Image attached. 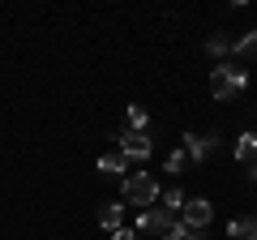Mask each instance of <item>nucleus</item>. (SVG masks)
I'll return each instance as SVG.
<instances>
[{
	"label": "nucleus",
	"instance_id": "f257e3e1",
	"mask_svg": "<svg viewBox=\"0 0 257 240\" xmlns=\"http://www.w3.org/2000/svg\"><path fill=\"white\" fill-rule=\"evenodd\" d=\"M244 86H248V73H244V69H236V65H214V73H210V94H214V103L240 94Z\"/></svg>",
	"mask_w": 257,
	"mask_h": 240
},
{
	"label": "nucleus",
	"instance_id": "f03ea898",
	"mask_svg": "<svg viewBox=\"0 0 257 240\" xmlns=\"http://www.w3.org/2000/svg\"><path fill=\"white\" fill-rule=\"evenodd\" d=\"M155 197H159V180L150 172H133V176H124V202L128 206H155Z\"/></svg>",
	"mask_w": 257,
	"mask_h": 240
},
{
	"label": "nucleus",
	"instance_id": "7ed1b4c3",
	"mask_svg": "<svg viewBox=\"0 0 257 240\" xmlns=\"http://www.w3.org/2000/svg\"><path fill=\"white\" fill-rule=\"evenodd\" d=\"M214 146H219V133H184V159L189 163H206Z\"/></svg>",
	"mask_w": 257,
	"mask_h": 240
},
{
	"label": "nucleus",
	"instance_id": "20e7f679",
	"mask_svg": "<svg viewBox=\"0 0 257 240\" xmlns=\"http://www.w3.org/2000/svg\"><path fill=\"white\" fill-rule=\"evenodd\" d=\"M210 219H214V206L206 202V197H189L184 210H180V223H184V227H193V231H202Z\"/></svg>",
	"mask_w": 257,
	"mask_h": 240
},
{
	"label": "nucleus",
	"instance_id": "39448f33",
	"mask_svg": "<svg viewBox=\"0 0 257 240\" xmlns=\"http://www.w3.org/2000/svg\"><path fill=\"white\" fill-rule=\"evenodd\" d=\"M172 223H176V214L167 210V206H150V210L138 214V231H159V236H163Z\"/></svg>",
	"mask_w": 257,
	"mask_h": 240
},
{
	"label": "nucleus",
	"instance_id": "423d86ee",
	"mask_svg": "<svg viewBox=\"0 0 257 240\" xmlns=\"http://www.w3.org/2000/svg\"><path fill=\"white\" fill-rule=\"evenodd\" d=\"M150 146H155V142H150L146 133H133V129L120 133V155L124 159H150Z\"/></svg>",
	"mask_w": 257,
	"mask_h": 240
},
{
	"label": "nucleus",
	"instance_id": "0eeeda50",
	"mask_svg": "<svg viewBox=\"0 0 257 240\" xmlns=\"http://www.w3.org/2000/svg\"><path fill=\"white\" fill-rule=\"evenodd\" d=\"M236 159L244 167H257V133H244V138L236 142Z\"/></svg>",
	"mask_w": 257,
	"mask_h": 240
},
{
	"label": "nucleus",
	"instance_id": "6e6552de",
	"mask_svg": "<svg viewBox=\"0 0 257 240\" xmlns=\"http://www.w3.org/2000/svg\"><path fill=\"white\" fill-rule=\"evenodd\" d=\"M227 236L231 240H257V214H253V219H231L227 223Z\"/></svg>",
	"mask_w": 257,
	"mask_h": 240
},
{
	"label": "nucleus",
	"instance_id": "1a4fd4ad",
	"mask_svg": "<svg viewBox=\"0 0 257 240\" xmlns=\"http://www.w3.org/2000/svg\"><path fill=\"white\" fill-rule=\"evenodd\" d=\"M99 172L103 176H124V155H103L99 159Z\"/></svg>",
	"mask_w": 257,
	"mask_h": 240
},
{
	"label": "nucleus",
	"instance_id": "9d476101",
	"mask_svg": "<svg viewBox=\"0 0 257 240\" xmlns=\"http://www.w3.org/2000/svg\"><path fill=\"white\" fill-rule=\"evenodd\" d=\"M99 223L116 231V227H120V206H116V202H103V206H99Z\"/></svg>",
	"mask_w": 257,
	"mask_h": 240
},
{
	"label": "nucleus",
	"instance_id": "9b49d317",
	"mask_svg": "<svg viewBox=\"0 0 257 240\" xmlns=\"http://www.w3.org/2000/svg\"><path fill=\"white\" fill-rule=\"evenodd\" d=\"M231 52H236V56H257V30H248V35H240L236 43H231Z\"/></svg>",
	"mask_w": 257,
	"mask_h": 240
},
{
	"label": "nucleus",
	"instance_id": "f8f14e48",
	"mask_svg": "<svg viewBox=\"0 0 257 240\" xmlns=\"http://www.w3.org/2000/svg\"><path fill=\"white\" fill-rule=\"evenodd\" d=\"M128 129H133V133H146V129H150V116H146V107H138V103L128 107Z\"/></svg>",
	"mask_w": 257,
	"mask_h": 240
},
{
	"label": "nucleus",
	"instance_id": "ddd939ff",
	"mask_svg": "<svg viewBox=\"0 0 257 240\" xmlns=\"http://www.w3.org/2000/svg\"><path fill=\"white\" fill-rule=\"evenodd\" d=\"M163 240H202V231H193V227H184V223H172V227L163 231Z\"/></svg>",
	"mask_w": 257,
	"mask_h": 240
},
{
	"label": "nucleus",
	"instance_id": "4468645a",
	"mask_svg": "<svg viewBox=\"0 0 257 240\" xmlns=\"http://www.w3.org/2000/svg\"><path fill=\"white\" fill-rule=\"evenodd\" d=\"M163 202H167V210H172V214H180V210H184V202H189V197H184L180 189H167V193H163Z\"/></svg>",
	"mask_w": 257,
	"mask_h": 240
},
{
	"label": "nucleus",
	"instance_id": "2eb2a0df",
	"mask_svg": "<svg viewBox=\"0 0 257 240\" xmlns=\"http://www.w3.org/2000/svg\"><path fill=\"white\" fill-rule=\"evenodd\" d=\"M206 52H210V56H227V52H231V39H227V35H214L210 43H206Z\"/></svg>",
	"mask_w": 257,
	"mask_h": 240
},
{
	"label": "nucleus",
	"instance_id": "dca6fc26",
	"mask_svg": "<svg viewBox=\"0 0 257 240\" xmlns=\"http://www.w3.org/2000/svg\"><path fill=\"white\" fill-rule=\"evenodd\" d=\"M184 167H189V159H184V150H172V155H167V172H176V176H180Z\"/></svg>",
	"mask_w": 257,
	"mask_h": 240
},
{
	"label": "nucleus",
	"instance_id": "f3484780",
	"mask_svg": "<svg viewBox=\"0 0 257 240\" xmlns=\"http://www.w3.org/2000/svg\"><path fill=\"white\" fill-rule=\"evenodd\" d=\"M111 240H138V231H133V227H116V231H111Z\"/></svg>",
	"mask_w": 257,
	"mask_h": 240
}]
</instances>
